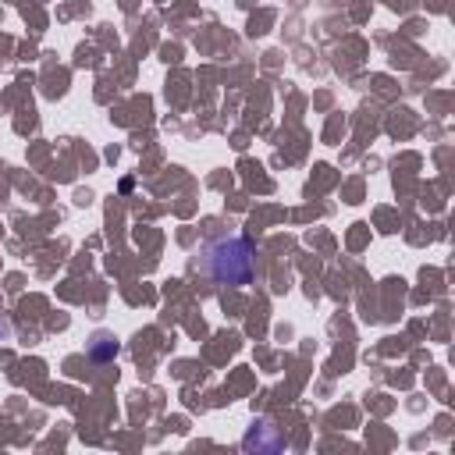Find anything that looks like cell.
Wrapping results in <instances>:
<instances>
[{
    "mask_svg": "<svg viewBox=\"0 0 455 455\" xmlns=\"http://www.w3.org/2000/svg\"><path fill=\"white\" fill-rule=\"evenodd\" d=\"M196 267L221 288H239L249 285L256 274V246L242 235H228V239H214L199 249Z\"/></svg>",
    "mask_w": 455,
    "mask_h": 455,
    "instance_id": "6da1fadb",
    "label": "cell"
},
{
    "mask_svg": "<svg viewBox=\"0 0 455 455\" xmlns=\"http://www.w3.org/2000/svg\"><path fill=\"white\" fill-rule=\"evenodd\" d=\"M117 352H121V345H117L114 335H107V331H96V335H93V342H89V360L107 363V360H114Z\"/></svg>",
    "mask_w": 455,
    "mask_h": 455,
    "instance_id": "7a4b0ae2",
    "label": "cell"
},
{
    "mask_svg": "<svg viewBox=\"0 0 455 455\" xmlns=\"http://www.w3.org/2000/svg\"><path fill=\"white\" fill-rule=\"evenodd\" d=\"M0 335H4V328H0Z\"/></svg>",
    "mask_w": 455,
    "mask_h": 455,
    "instance_id": "3957f363",
    "label": "cell"
}]
</instances>
